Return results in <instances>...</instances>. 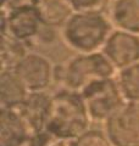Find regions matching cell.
Masks as SVG:
<instances>
[{
  "mask_svg": "<svg viewBox=\"0 0 139 146\" xmlns=\"http://www.w3.org/2000/svg\"><path fill=\"white\" fill-rule=\"evenodd\" d=\"M92 118L81 93L61 89L50 95L45 130L55 138L76 140L89 129Z\"/></svg>",
  "mask_w": 139,
  "mask_h": 146,
  "instance_id": "obj_1",
  "label": "cell"
},
{
  "mask_svg": "<svg viewBox=\"0 0 139 146\" xmlns=\"http://www.w3.org/2000/svg\"><path fill=\"white\" fill-rule=\"evenodd\" d=\"M112 27L104 12H73L61 28V38L76 54L101 51Z\"/></svg>",
  "mask_w": 139,
  "mask_h": 146,
  "instance_id": "obj_2",
  "label": "cell"
},
{
  "mask_svg": "<svg viewBox=\"0 0 139 146\" xmlns=\"http://www.w3.org/2000/svg\"><path fill=\"white\" fill-rule=\"evenodd\" d=\"M116 68L103 51L75 54L55 67V82L62 89L81 91L87 85L99 79L116 77Z\"/></svg>",
  "mask_w": 139,
  "mask_h": 146,
  "instance_id": "obj_3",
  "label": "cell"
},
{
  "mask_svg": "<svg viewBox=\"0 0 139 146\" xmlns=\"http://www.w3.org/2000/svg\"><path fill=\"white\" fill-rule=\"evenodd\" d=\"M92 121L105 123L126 102L116 77L99 79L81 91Z\"/></svg>",
  "mask_w": 139,
  "mask_h": 146,
  "instance_id": "obj_4",
  "label": "cell"
},
{
  "mask_svg": "<svg viewBox=\"0 0 139 146\" xmlns=\"http://www.w3.org/2000/svg\"><path fill=\"white\" fill-rule=\"evenodd\" d=\"M44 27L33 5L1 9V35H9L27 46L39 44Z\"/></svg>",
  "mask_w": 139,
  "mask_h": 146,
  "instance_id": "obj_5",
  "label": "cell"
},
{
  "mask_svg": "<svg viewBox=\"0 0 139 146\" xmlns=\"http://www.w3.org/2000/svg\"><path fill=\"white\" fill-rule=\"evenodd\" d=\"M104 130L114 146H139V102L126 101L104 123Z\"/></svg>",
  "mask_w": 139,
  "mask_h": 146,
  "instance_id": "obj_6",
  "label": "cell"
},
{
  "mask_svg": "<svg viewBox=\"0 0 139 146\" xmlns=\"http://www.w3.org/2000/svg\"><path fill=\"white\" fill-rule=\"evenodd\" d=\"M55 66L43 54L28 51L13 68V72L29 93H40L55 82Z\"/></svg>",
  "mask_w": 139,
  "mask_h": 146,
  "instance_id": "obj_7",
  "label": "cell"
},
{
  "mask_svg": "<svg viewBox=\"0 0 139 146\" xmlns=\"http://www.w3.org/2000/svg\"><path fill=\"white\" fill-rule=\"evenodd\" d=\"M116 71L139 62V34L112 29L101 50Z\"/></svg>",
  "mask_w": 139,
  "mask_h": 146,
  "instance_id": "obj_8",
  "label": "cell"
},
{
  "mask_svg": "<svg viewBox=\"0 0 139 146\" xmlns=\"http://www.w3.org/2000/svg\"><path fill=\"white\" fill-rule=\"evenodd\" d=\"M32 135L15 108H0V146H25Z\"/></svg>",
  "mask_w": 139,
  "mask_h": 146,
  "instance_id": "obj_9",
  "label": "cell"
},
{
  "mask_svg": "<svg viewBox=\"0 0 139 146\" xmlns=\"http://www.w3.org/2000/svg\"><path fill=\"white\" fill-rule=\"evenodd\" d=\"M50 95L45 91L29 93L28 96L20 106L15 107L23 121L29 127L32 134H37L45 130Z\"/></svg>",
  "mask_w": 139,
  "mask_h": 146,
  "instance_id": "obj_10",
  "label": "cell"
},
{
  "mask_svg": "<svg viewBox=\"0 0 139 146\" xmlns=\"http://www.w3.org/2000/svg\"><path fill=\"white\" fill-rule=\"evenodd\" d=\"M109 18L116 29L139 34V0H111Z\"/></svg>",
  "mask_w": 139,
  "mask_h": 146,
  "instance_id": "obj_11",
  "label": "cell"
},
{
  "mask_svg": "<svg viewBox=\"0 0 139 146\" xmlns=\"http://www.w3.org/2000/svg\"><path fill=\"white\" fill-rule=\"evenodd\" d=\"M33 6L43 25L51 28H62L75 11L68 0H34Z\"/></svg>",
  "mask_w": 139,
  "mask_h": 146,
  "instance_id": "obj_12",
  "label": "cell"
},
{
  "mask_svg": "<svg viewBox=\"0 0 139 146\" xmlns=\"http://www.w3.org/2000/svg\"><path fill=\"white\" fill-rule=\"evenodd\" d=\"M28 94V89L13 71L0 72V108L20 106Z\"/></svg>",
  "mask_w": 139,
  "mask_h": 146,
  "instance_id": "obj_13",
  "label": "cell"
},
{
  "mask_svg": "<svg viewBox=\"0 0 139 146\" xmlns=\"http://www.w3.org/2000/svg\"><path fill=\"white\" fill-rule=\"evenodd\" d=\"M28 52V46L9 35H1V71H12Z\"/></svg>",
  "mask_w": 139,
  "mask_h": 146,
  "instance_id": "obj_14",
  "label": "cell"
},
{
  "mask_svg": "<svg viewBox=\"0 0 139 146\" xmlns=\"http://www.w3.org/2000/svg\"><path fill=\"white\" fill-rule=\"evenodd\" d=\"M116 79L126 101L139 102V62L117 71Z\"/></svg>",
  "mask_w": 139,
  "mask_h": 146,
  "instance_id": "obj_15",
  "label": "cell"
},
{
  "mask_svg": "<svg viewBox=\"0 0 139 146\" xmlns=\"http://www.w3.org/2000/svg\"><path fill=\"white\" fill-rule=\"evenodd\" d=\"M75 146H114L105 130L88 129L75 140Z\"/></svg>",
  "mask_w": 139,
  "mask_h": 146,
  "instance_id": "obj_16",
  "label": "cell"
},
{
  "mask_svg": "<svg viewBox=\"0 0 139 146\" xmlns=\"http://www.w3.org/2000/svg\"><path fill=\"white\" fill-rule=\"evenodd\" d=\"M75 12H104L111 0H68Z\"/></svg>",
  "mask_w": 139,
  "mask_h": 146,
  "instance_id": "obj_17",
  "label": "cell"
},
{
  "mask_svg": "<svg viewBox=\"0 0 139 146\" xmlns=\"http://www.w3.org/2000/svg\"><path fill=\"white\" fill-rule=\"evenodd\" d=\"M43 146H75V140L50 136V138L45 141V144Z\"/></svg>",
  "mask_w": 139,
  "mask_h": 146,
  "instance_id": "obj_18",
  "label": "cell"
},
{
  "mask_svg": "<svg viewBox=\"0 0 139 146\" xmlns=\"http://www.w3.org/2000/svg\"><path fill=\"white\" fill-rule=\"evenodd\" d=\"M9 0H0V5H1V7H5L7 5Z\"/></svg>",
  "mask_w": 139,
  "mask_h": 146,
  "instance_id": "obj_19",
  "label": "cell"
}]
</instances>
